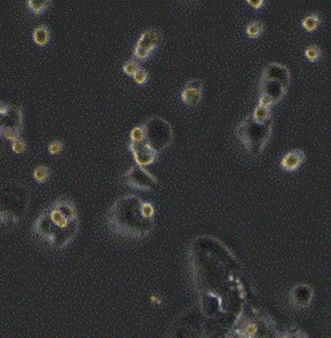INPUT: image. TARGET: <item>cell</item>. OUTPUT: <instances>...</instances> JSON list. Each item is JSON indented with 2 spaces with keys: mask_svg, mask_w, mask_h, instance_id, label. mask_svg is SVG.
<instances>
[{
  "mask_svg": "<svg viewBox=\"0 0 331 338\" xmlns=\"http://www.w3.org/2000/svg\"><path fill=\"white\" fill-rule=\"evenodd\" d=\"M193 280L199 294L208 337L227 335L242 311L253 302L240 262L223 244L201 236L190 248Z\"/></svg>",
  "mask_w": 331,
  "mask_h": 338,
  "instance_id": "1",
  "label": "cell"
},
{
  "mask_svg": "<svg viewBox=\"0 0 331 338\" xmlns=\"http://www.w3.org/2000/svg\"><path fill=\"white\" fill-rule=\"evenodd\" d=\"M108 225L116 233L129 238H142L155 227V206L136 195L117 199L107 212Z\"/></svg>",
  "mask_w": 331,
  "mask_h": 338,
  "instance_id": "2",
  "label": "cell"
},
{
  "mask_svg": "<svg viewBox=\"0 0 331 338\" xmlns=\"http://www.w3.org/2000/svg\"><path fill=\"white\" fill-rule=\"evenodd\" d=\"M78 229V212L73 203L68 199L56 200L49 208L39 214L32 227L35 236L55 249L67 247L76 236Z\"/></svg>",
  "mask_w": 331,
  "mask_h": 338,
  "instance_id": "3",
  "label": "cell"
},
{
  "mask_svg": "<svg viewBox=\"0 0 331 338\" xmlns=\"http://www.w3.org/2000/svg\"><path fill=\"white\" fill-rule=\"evenodd\" d=\"M30 190L17 180L0 183V214L4 224H17L27 214L30 206Z\"/></svg>",
  "mask_w": 331,
  "mask_h": 338,
  "instance_id": "4",
  "label": "cell"
},
{
  "mask_svg": "<svg viewBox=\"0 0 331 338\" xmlns=\"http://www.w3.org/2000/svg\"><path fill=\"white\" fill-rule=\"evenodd\" d=\"M290 83V72L285 65L270 63L262 72L260 81V100L258 105L270 108L271 105L284 98Z\"/></svg>",
  "mask_w": 331,
  "mask_h": 338,
  "instance_id": "5",
  "label": "cell"
},
{
  "mask_svg": "<svg viewBox=\"0 0 331 338\" xmlns=\"http://www.w3.org/2000/svg\"><path fill=\"white\" fill-rule=\"evenodd\" d=\"M273 127V118L260 120L254 117L253 113L247 116L236 129L237 137L242 141L247 152L253 156H258L264 151L266 142L269 141Z\"/></svg>",
  "mask_w": 331,
  "mask_h": 338,
  "instance_id": "6",
  "label": "cell"
},
{
  "mask_svg": "<svg viewBox=\"0 0 331 338\" xmlns=\"http://www.w3.org/2000/svg\"><path fill=\"white\" fill-rule=\"evenodd\" d=\"M141 128L142 141L145 142L156 155H160L172 142V125L166 122L165 118L160 116H152L142 123Z\"/></svg>",
  "mask_w": 331,
  "mask_h": 338,
  "instance_id": "7",
  "label": "cell"
},
{
  "mask_svg": "<svg viewBox=\"0 0 331 338\" xmlns=\"http://www.w3.org/2000/svg\"><path fill=\"white\" fill-rule=\"evenodd\" d=\"M205 317L199 308H190L183 313L170 326V335L174 337H203Z\"/></svg>",
  "mask_w": 331,
  "mask_h": 338,
  "instance_id": "8",
  "label": "cell"
},
{
  "mask_svg": "<svg viewBox=\"0 0 331 338\" xmlns=\"http://www.w3.org/2000/svg\"><path fill=\"white\" fill-rule=\"evenodd\" d=\"M23 111L20 107L0 102V137L15 141L20 139L23 128Z\"/></svg>",
  "mask_w": 331,
  "mask_h": 338,
  "instance_id": "9",
  "label": "cell"
},
{
  "mask_svg": "<svg viewBox=\"0 0 331 338\" xmlns=\"http://www.w3.org/2000/svg\"><path fill=\"white\" fill-rule=\"evenodd\" d=\"M122 184L132 186L136 189L149 190V192H157L160 189L159 180L146 171L144 166L133 165L126 171L120 179Z\"/></svg>",
  "mask_w": 331,
  "mask_h": 338,
  "instance_id": "10",
  "label": "cell"
},
{
  "mask_svg": "<svg viewBox=\"0 0 331 338\" xmlns=\"http://www.w3.org/2000/svg\"><path fill=\"white\" fill-rule=\"evenodd\" d=\"M162 40L161 31L157 28H148L141 34V36L137 40L135 50H133V56L136 60H144L155 51L156 48Z\"/></svg>",
  "mask_w": 331,
  "mask_h": 338,
  "instance_id": "11",
  "label": "cell"
},
{
  "mask_svg": "<svg viewBox=\"0 0 331 338\" xmlns=\"http://www.w3.org/2000/svg\"><path fill=\"white\" fill-rule=\"evenodd\" d=\"M128 147L129 151L132 152L133 157H135L136 162H137V165L140 166H146L149 164H152L157 159V156H159L156 155L142 140H140V141H132L131 140Z\"/></svg>",
  "mask_w": 331,
  "mask_h": 338,
  "instance_id": "12",
  "label": "cell"
},
{
  "mask_svg": "<svg viewBox=\"0 0 331 338\" xmlns=\"http://www.w3.org/2000/svg\"><path fill=\"white\" fill-rule=\"evenodd\" d=\"M202 88L203 83L199 79H193V80L188 81L184 85L183 91H181V99L186 105L189 107H194L201 102L202 98Z\"/></svg>",
  "mask_w": 331,
  "mask_h": 338,
  "instance_id": "13",
  "label": "cell"
},
{
  "mask_svg": "<svg viewBox=\"0 0 331 338\" xmlns=\"http://www.w3.org/2000/svg\"><path fill=\"white\" fill-rule=\"evenodd\" d=\"M290 301L295 308H306L313 298V289L306 284L295 285L290 291Z\"/></svg>",
  "mask_w": 331,
  "mask_h": 338,
  "instance_id": "14",
  "label": "cell"
},
{
  "mask_svg": "<svg viewBox=\"0 0 331 338\" xmlns=\"http://www.w3.org/2000/svg\"><path fill=\"white\" fill-rule=\"evenodd\" d=\"M304 160V152L302 149H293L289 153L282 157L281 160V166L285 169V171H289V172H293L297 168H299L302 162Z\"/></svg>",
  "mask_w": 331,
  "mask_h": 338,
  "instance_id": "15",
  "label": "cell"
},
{
  "mask_svg": "<svg viewBox=\"0 0 331 338\" xmlns=\"http://www.w3.org/2000/svg\"><path fill=\"white\" fill-rule=\"evenodd\" d=\"M49 28L47 26H39L34 30V34H32V37H34V41L36 43L37 45H45L49 41Z\"/></svg>",
  "mask_w": 331,
  "mask_h": 338,
  "instance_id": "16",
  "label": "cell"
},
{
  "mask_svg": "<svg viewBox=\"0 0 331 338\" xmlns=\"http://www.w3.org/2000/svg\"><path fill=\"white\" fill-rule=\"evenodd\" d=\"M28 10L32 12V14H41V12H44L49 6H51V2L49 0H28L27 3Z\"/></svg>",
  "mask_w": 331,
  "mask_h": 338,
  "instance_id": "17",
  "label": "cell"
},
{
  "mask_svg": "<svg viewBox=\"0 0 331 338\" xmlns=\"http://www.w3.org/2000/svg\"><path fill=\"white\" fill-rule=\"evenodd\" d=\"M321 23V17L318 14H311L308 15L306 17H303V20H302V26L308 31H314L315 28L319 26Z\"/></svg>",
  "mask_w": 331,
  "mask_h": 338,
  "instance_id": "18",
  "label": "cell"
},
{
  "mask_svg": "<svg viewBox=\"0 0 331 338\" xmlns=\"http://www.w3.org/2000/svg\"><path fill=\"white\" fill-rule=\"evenodd\" d=\"M262 30H264V23L261 20H253L246 26V34L250 37L260 36Z\"/></svg>",
  "mask_w": 331,
  "mask_h": 338,
  "instance_id": "19",
  "label": "cell"
},
{
  "mask_svg": "<svg viewBox=\"0 0 331 338\" xmlns=\"http://www.w3.org/2000/svg\"><path fill=\"white\" fill-rule=\"evenodd\" d=\"M49 177V168L45 165H39L35 168L34 171V179L37 183H44Z\"/></svg>",
  "mask_w": 331,
  "mask_h": 338,
  "instance_id": "20",
  "label": "cell"
},
{
  "mask_svg": "<svg viewBox=\"0 0 331 338\" xmlns=\"http://www.w3.org/2000/svg\"><path fill=\"white\" fill-rule=\"evenodd\" d=\"M321 48L318 47V45H309L306 50H304V56L311 61H315L318 59L321 58Z\"/></svg>",
  "mask_w": 331,
  "mask_h": 338,
  "instance_id": "21",
  "label": "cell"
},
{
  "mask_svg": "<svg viewBox=\"0 0 331 338\" xmlns=\"http://www.w3.org/2000/svg\"><path fill=\"white\" fill-rule=\"evenodd\" d=\"M133 79H135V81L137 83V84H145L146 81H148V79H149L148 71H146V69H144V68L140 67L139 69L136 71V74L133 75Z\"/></svg>",
  "mask_w": 331,
  "mask_h": 338,
  "instance_id": "22",
  "label": "cell"
},
{
  "mask_svg": "<svg viewBox=\"0 0 331 338\" xmlns=\"http://www.w3.org/2000/svg\"><path fill=\"white\" fill-rule=\"evenodd\" d=\"M140 65L139 63L136 60H128L125 61V64L122 65V71L125 72L126 75H129V76H133V75L136 74V71L139 69Z\"/></svg>",
  "mask_w": 331,
  "mask_h": 338,
  "instance_id": "23",
  "label": "cell"
},
{
  "mask_svg": "<svg viewBox=\"0 0 331 338\" xmlns=\"http://www.w3.org/2000/svg\"><path fill=\"white\" fill-rule=\"evenodd\" d=\"M26 149H27V144L26 141L21 139H17L15 141H12V151L15 153H23L26 152Z\"/></svg>",
  "mask_w": 331,
  "mask_h": 338,
  "instance_id": "24",
  "label": "cell"
},
{
  "mask_svg": "<svg viewBox=\"0 0 331 338\" xmlns=\"http://www.w3.org/2000/svg\"><path fill=\"white\" fill-rule=\"evenodd\" d=\"M61 151H63V142L60 140H55V141H52L48 146V152L51 153V155H58Z\"/></svg>",
  "mask_w": 331,
  "mask_h": 338,
  "instance_id": "25",
  "label": "cell"
},
{
  "mask_svg": "<svg viewBox=\"0 0 331 338\" xmlns=\"http://www.w3.org/2000/svg\"><path fill=\"white\" fill-rule=\"evenodd\" d=\"M290 330L291 331H287V333H284V334H281V335H284V337H306V334L302 333L299 329L291 328Z\"/></svg>",
  "mask_w": 331,
  "mask_h": 338,
  "instance_id": "26",
  "label": "cell"
},
{
  "mask_svg": "<svg viewBox=\"0 0 331 338\" xmlns=\"http://www.w3.org/2000/svg\"><path fill=\"white\" fill-rule=\"evenodd\" d=\"M247 3L253 7H261L264 4V0H247Z\"/></svg>",
  "mask_w": 331,
  "mask_h": 338,
  "instance_id": "27",
  "label": "cell"
},
{
  "mask_svg": "<svg viewBox=\"0 0 331 338\" xmlns=\"http://www.w3.org/2000/svg\"><path fill=\"white\" fill-rule=\"evenodd\" d=\"M2 224H4V220H3V216L0 214V225H2Z\"/></svg>",
  "mask_w": 331,
  "mask_h": 338,
  "instance_id": "28",
  "label": "cell"
}]
</instances>
